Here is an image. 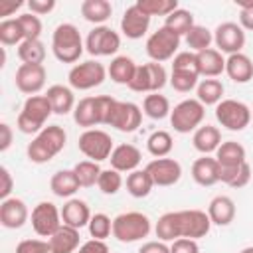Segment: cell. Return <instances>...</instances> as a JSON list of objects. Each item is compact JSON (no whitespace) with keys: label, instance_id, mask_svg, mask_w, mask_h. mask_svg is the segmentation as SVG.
<instances>
[{"label":"cell","instance_id":"cell-1","mask_svg":"<svg viewBox=\"0 0 253 253\" xmlns=\"http://www.w3.org/2000/svg\"><path fill=\"white\" fill-rule=\"evenodd\" d=\"M65 142H67V134H65L63 126L47 125L32 138V142L26 148V154H28L30 162L43 164V162H49L53 156H57L65 148Z\"/></svg>","mask_w":253,"mask_h":253},{"label":"cell","instance_id":"cell-2","mask_svg":"<svg viewBox=\"0 0 253 253\" xmlns=\"http://www.w3.org/2000/svg\"><path fill=\"white\" fill-rule=\"evenodd\" d=\"M83 40L73 24H59L51 34V51L61 63H75L83 53Z\"/></svg>","mask_w":253,"mask_h":253},{"label":"cell","instance_id":"cell-3","mask_svg":"<svg viewBox=\"0 0 253 253\" xmlns=\"http://www.w3.org/2000/svg\"><path fill=\"white\" fill-rule=\"evenodd\" d=\"M51 113L53 109L45 95H32L26 99L16 119V126L24 134H38L42 128H45V121L49 119Z\"/></svg>","mask_w":253,"mask_h":253},{"label":"cell","instance_id":"cell-4","mask_svg":"<svg viewBox=\"0 0 253 253\" xmlns=\"http://www.w3.org/2000/svg\"><path fill=\"white\" fill-rule=\"evenodd\" d=\"M152 229V221L142 211H125L113 219V237L121 243H134L146 237Z\"/></svg>","mask_w":253,"mask_h":253},{"label":"cell","instance_id":"cell-5","mask_svg":"<svg viewBox=\"0 0 253 253\" xmlns=\"http://www.w3.org/2000/svg\"><path fill=\"white\" fill-rule=\"evenodd\" d=\"M206 117V107L198 99H184L170 111V125L176 132L186 134L202 126Z\"/></svg>","mask_w":253,"mask_h":253},{"label":"cell","instance_id":"cell-6","mask_svg":"<svg viewBox=\"0 0 253 253\" xmlns=\"http://www.w3.org/2000/svg\"><path fill=\"white\" fill-rule=\"evenodd\" d=\"M215 119L227 130H243L251 123V109L237 99H221L215 105Z\"/></svg>","mask_w":253,"mask_h":253},{"label":"cell","instance_id":"cell-7","mask_svg":"<svg viewBox=\"0 0 253 253\" xmlns=\"http://www.w3.org/2000/svg\"><path fill=\"white\" fill-rule=\"evenodd\" d=\"M178 47H180V36L174 34L172 30H168L166 26H160L146 40V53L156 63L174 59Z\"/></svg>","mask_w":253,"mask_h":253},{"label":"cell","instance_id":"cell-8","mask_svg":"<svg viewBox=\"0 0 253 253\" xmlns=\"http://www.w3.org/2000/svg\"><path fill=\"white\" fill-rule=\"evenodd\" d=\"M168 83V73L164 69L162 63L156 61H148L136 67V73L128 85V89L136 91V93H158L164 85Z\"/></svg>","mask_w":253,"mask_h":253},{"label":"cell","instance_id":"cell-9","mask_svg":"<svg viewBox=\"0 0 253 253\" xmlns=\"http://www.w3.org/2000/svg\"><path fill=\"white\" fill-rule=\"evenodd\" d=\"M79 150L93 162H101V160H109L111 152L115 150L113 146V138L109 132L101 130V128H87L79 134L77 140Z\"/></svg>","mask_w":253,"mask_h":253},{"label":"cell","instance_id":"cell-10","mask_svg":"<svg viewBox=\"0 0 253 253\" xmlns=\"http://www.w3.org/2000/svg\"><path fill=\"white\" fill-rule=\"evenodd\" d=\"M105 77H107L105 65L95 59L77 63L67 73V81H69L71 89H77V91H89L93 87H99L105 81Z\"/></svg>","mask_w":253,"mask_h":253},{"label":"cell","instance_id":"cell-11","mask_svg":"<svg viewBox=\"0 0 253 253\" xmlns=\"http://www.w3.org/2000/svg\"><path fill=\"white\" fill-rule=\"evenodd\" d=\"M121 47V36L109 26H95L85 38V49L95 57L117 53Z\"/></svg>","mask_w":253,"mask_h":253},{"label":"cell","instance_id":"cell-12","mask_svg":"<svg viewBox=\"0 0 253 253\" xmlns=\"http://www.w3.org/2000/svg\"><path fill=\"white\" fill-rule=\"evenodd\" d=\"M176 221H178L180 237H188L196 241L200 237H206L211 227V219L208 211H202V210H180L176 211Z\"/></svg>","mask_w":253,"mask_h":253},{"label":"cell","instance_id":"cell-13","mask_svg":"<svg viewBox=\"0 0 253 253\" xmlns=\"http://www.w3.org/2000/svg\"><path fill=\"white\" fill-rule=\"evenodd\" d=\"M63 225L61 221V210L55 208L51 202H40L32 210V227L40 237H51L59 227Z\"/></svg>","mask_w":253,"mask_h":253},{"label":"cell","instance_id":"cell-14","mask_svg":"<svg viewBox=\"0 0 253 253\" xmlns=\"http://www.w3.org/2000/svg\"><path fill=\"white\" fill-rule=\"evenodd\" d=\"M213 43L221 53H241L245 45V30L235 22H223L213 30Z\"/></svg>","mask_w":253,"mask_h":253},{"label":"cell","instance_id":"cell-15","mask_svg":"<svg viewBox=\"0 0 253 253\" xmlns=\"http://www.w3.org/2000/svg\"><path fill=\"white\" fill-rule=\"evenodd\" d=\"M45 77H47V71L43 65L22 63L16 69V87L24 95L32 97V95H38L45 87Z\"/></svg>","mask_w":253,"mask_h":253},{"label":"cell","instance_id":"cell-16","mask_svg":"<svg viewBox=\"0 0 253 253\" xmlns=\"http://www.w3.org/2000/svg\"><path fill=\"white\" fill-rule=\"evenodd\" d=\"M144 170L150 174L154 186H162V188L174 186L182 178V166L174 158H154L146 164Z\"/></svg>","mask_w":253,"mask_h":253},{"label":"cell","instance_id":"cell-17","mask_svg":"<svg viewBox=\"0 0 253 253\" xmlns=\"http://www.w3.org/2000/svg\"><path fill=\"white\" fill-rule=\"evenodd\" d=\"M142 123V111L136 103L130 101H117L109 126L121 132H134Z\"/></svg>","mask_w":253,"mask_h":253},{"label":"cell","instance_id":"cell-18","mask_svg":"<svg viewBox=\"0 0 253 253\" xmlns=\"http://www.w3.org/2000/svg\"><path fill=\"white\" fill-rule=\"evenodd\" d=\"M30 217L28 206L20 198H6L0 204V223L6 229H20Z\"/></svg>","mask_w":253,"mask_h":253},{"label":"cell","instance_id":"cell-19","mask_svg":"<svg viewBox=\"0 0 253 253\" xmlns=\"http://www.w3.org/2000/svg\"><path fill=\"white\" fill-rule=\"evenodd\" d=\"M148 26H150V16L144 14V12L136 6V2L125 10L123 20H121V32H123L128 40H138V38H142V36L148 32Z\"/></svg>","mask_w":253,"mask_h":253},{"label":"cell","instance_id":"cell-20","mask_svg":"<svg viewBox=\"0 0 253 253\" xmlns=\"http://www.w3.org/2000/svg\"><path fill=\"white\" fill-rule=\"evenodd\" d=\"M109 160H111V168L113 170H117V172H128L130 174V172L138 170V164L142 160V154H140V150L134 144L125 142V144L115 146V150L111 152Z\"/></svg>","mask_w":253,"mask_h":253},{"label":"cell","instance_id":"cell-21","mask_svg":"<svg viewBox=\"0 0 253 253\" xmlns=\"http://www.w3.org/2000/svg\"><path fill=\"white\" fill-rule=\"evenodd\" d=\"M61 221H63V225H69L75 229L89 225L91 210H89L87 202H83L79 198H69L61 208Z\"/></svg>","mask_w":253,"mask_h":253},{"label":"cell","instance_id":"cell-22","mask_svg":"<svg viewBox=\"0 0 253 253\" xmlns=\"http://www.w3.org/2000/svg\"><path fill=\"white\" fill-rule=\"evenodd\" d=\"M208 215L213 225L225 227L235 219V202L229 196H215L208 206Z\"/></svg>","mask_w":253,"mask_h":253},{"label":"cell","instance_id":"cell-23","mask_svg":"<svg viewBox=\"0 0 253 253\" xmlns=\"http://www.w3.org/2000/svg\"><path fill=\"white\" fill-rule=\"evenodd\" d=\"M192 142H194V148L198 152H202L204 156L215 152L221 144V132L217 126L213 125H202L200 128L194 130V136H192Z\"/></svg>","mask_w":253,"mask_h":253},{"label":"cell","instance_id":"cell-24","mask_svg":"<svg viewBox=\"0 0 253 253\" xmlns=\"http://www.w3.org/2000/svg\"><path fill=\"white\" fill-rule=\"evenodd\" d=\"M192 178L200 186H213L219 182V164L215 156H202L192 164Z\"/></svg>","mask_w":253,"mask_h":253},{"label":"cell","instance_id":"cell-25","mask_svg":"<svg viewBox=\"0 0 253 253\" xmlns=\"http://www.w3.org/2000/svg\"><path fill=\"white\" fill-rule=\"evenodd\" d=\"M225 73L235 83H249L253 79V61L245 53H233L225 59Z\"/></svg>","mask_w":253,"mask_h":253},{"label":"cell","instance_id":"cell-26","mask_svg":"<svg viewBox=\"0 0 253 253\" xmlns=\"http://www.w3.org/2000/svg\"><path fill=\"white\" fill-rule=\"evenodd\" d=\"M196 55H198V71H200V75H204L208 79H213V77H217V75H221L225 71V57L215 47L204 49V51H200Z\"/></svg>","mask_w":253,"mask_h":253},{"label":"cell","instance_id":"cell-27","mask_svg":"<svg viewBox=\"0 0 253 253\" xmlns=\"http://www.w3.org/2000/svg\"><path fill=\"white\" fill-rule=\"evenodd\" d=\"M49 249L51 253H75L79 249V229L61 225L49 239Z\"/></svg>","mask_w":253,"mask_h":253},{"label":"cell","instance_id":"cell-28","mask_svg":"<svg viewBox=\"0 0 253 253\" xmlns=\"http://www.w3.org/2000/svg\"><path fill=\"white\" fill-rule=\"evenodd\" d=\"M45 97L47 101L51 103V109L55 115H67V113H73L75 109V95L69 87L65 85H51L47 87L45 91Z\"/></svg>","mask_w":253,"mask_h":253},{"label":"cell","instance_id":"cell-29","mask_svg":"<svg viewBox=\"0 0 253 253\" xmlns=\"http://www.w3.org/2000/svg\"><path fill=\"white\" fill-rule=\"evenodd\" d=\"M247 158V152L243 148V144L235 142V140H225L219 144V148L215 150V160L219 164V168H235Z\"/></svg>","mask_w":253,"mask_h":253},{"label":"cell","instance_id":"cell-30","mask_svg":"<svg viewBox=\"0 0 253 253\" xmlns=\"http://www.w3.org/2000/svg\"><path fill=\"white\" fill-rule=\"evenodd\" d=\"M136 67L138 65L134 63L132 57H128V55H117V57H113V61H111V65L107 69V75L115 83H119V85H130V81H132V77L136 73Z\"/></svg>","mask_w":253,"mask_h":253},{"label":"cell","instance_id":"cell-31","mask_svg":"<svg viewBox=\"0 0 253 253\" xmlns=\"http://www.w3.org/2000/svg\"><path fill=\"white\" fill-rule=\"evenodd\" d=\"M49 188L57 198H71L81 186H79V180L73 170H59L51 176Z\"/></svg>","mask_w":253,"mask_h":253},{"label":"cell","instance_id":"cell-32","mask_svg":"<svg viewBox=\"0 0 253 253\" xmlns=\"http://www.w3.org/2000/svg\"><path fill=\"white\" fill-rule=\"evenodd\" d=\"M73 121L79 126H85V130L99 125V113H97V101H95V97H83V99H79V103L73 109Z\"/></svg>","mask_w":253,"mask_h":253},{"label":"cell","instance_id":"cell-33","mask_svg":"<svg viewBox=\"0 0 253 253\" xmlns=\"http://www.w3.org/2000/svg\"><path fill=\"white\" fill-rule=\"evenodd\" d=\"M113 14V6L107 0H83L81 2V16L95 24V26H103V22H107Z\"/></svg>","mask_w":253,"mask_h":253},{"label":"cell","instance_id":"cell-34","mask_svg":"<svg viewBox=\"0 0 253 253\" xmlns=\"http://www.w3.org/2000/svg\"><path fill=\"white\" fill-rule=\"evenodd\" d=\"M223 83L219 79H204L196 87V99L206 107V105H217L223 97Z\"/></svg>","mask_w":253,"mask_h":253},{"label":"cell","instance_id":"cell-35","mask_svg":"<svg viewBox=\"0 0 253 253\" xmlns=\"http://www.w3.org/2000/svg\"><path fill=\"white\" fill-rule=\"evenodd\" d=\"M154 188V182L146 170H134L126 176V192L132 198H146Z\"/></svg>","mask_w":253,"mask_h":253},{"label":"cell","instance_id":"cell-36","mask_svg":"<svg viewBox=\"0 0 253 253\" xmlns=\"http://www.w3.org/2000/svg\"><path fill=\"white\" fill-rule=\"evenodd\" d=\"M18 57L22 63H32V65H43L45 59V45L42 40H24L18 45Z\"/></svg>","mask_w":253,"mask_h":253},{"label":"cell","instance_id":"cell-37","mask_svg":"<svg viewBox=\"0 0 253 253\" xmlns=\"http://www.w3.org/2000/svg\"><path fill=\"white\" fill-rule=\"evenodd\" d=\"M170 111H172V109H170L168 97H164V95H160V93H150V95H146L144 101H142V113H144L146 117L154 119V121H160V119L168 117Z\"/></svg>","mask_w":253,"mask_h":253},{"label":"cell","instance_id":"cell-38","mask_svg":"<svg viewBox=\"0 0 253 253\" xmlns=\"http://www.w3.org/2000/svg\"><path fill=\"white\" fill-rule=\"evenodd\" d=\"M251 180V166L247 162L235 168H219V182L227 184L229 188H243Z\"/></svg>","mask_w":253,"mask_h":253},{"label":"cell","instance_id":"cell-39","mask_svg":"<svg viewBox=\"0 0 253 253\" xmlns=\"http://www.w3.org/2000/svg\"><path fill=\"white\" fill-rule=\"evenodd\" d=\"M164 26L182 38V36H186V34H188L196 24H194V16H192V12H190V10L178 8V10H174L172 14H168V16H166Z\"/></svg>","mask_w":253,"mask_h":253},{"label":"cell","instance_id":"cell-40","mask_svg":"<svg viewBox=\"0 0 253 253\" xmlns=\"http://www.w3.org/2000/svg\"><path fill=\"white\" fill-rule=\"evenodd\" d=\"M172 146H174L172 134L166 130H154L146 140V148L154 158H166L172 152Z\"/></svg>","mask_w":253,"mask_h":253},{"label":"cell","instance_id":"cell-41","mask_svg":"<svg viewBox=\"0 0 253 253\" xmlns=\"http://www.w3.org/2000/svg\"><path fill=\"white\" fill-rule=\"evenodd\" d=\"M184 38H186V43H188L190 51H194V53H200L204 49H210V45L213 42V34L206 26H200V24H196Z\"/></svg>","mask_w":253,"mask_h":253},{"label":"cell","instance_id":"cell-42","mask_svg":"<svg viewBox=\"0 0 253 253\" xmlns=\"http://www.w3.org/2000/svg\"><path fill=\"white\" fill-rule=\"evenodd\" d=\"M154 231H156V237L160 241H176L180 239V233H178V221H176V211H166L158 217L156 225H154Z\"/></svg>","mask_w":253,"mask_h":253},{"label":"cell","instance_id":"cell-43","mask_svg":"<svg viewBox=\"0 0 253 253\" xmlns=\"http://www.w3.org/2000/svg\"><path fill=\"white\" fill-rule=\"evenodd\" d=\"M73 172H75L81 188H91L97 184V180L101 176V166H99V162H93V160H81L75 164Z\"/></svg>","mask_w":253,"mask_h":253},{"label":"cell","instance_id":"cell-44","mask_svg":"<svg viewBox=\"0 0 253 253\" xmlns=\"http://www.w3.org/2000/svg\"><path fill=\"white\" fill-rule=\"evenodd\" d=\"M24 42V32L18 18H4L0 22V43L2 45H20Z\"/></svg>","mask_w":253,"mask_h":253},{"label":"cell","instance_id":"cell-45","mask_svg":"<svg viewBox=\"0 0 253 253\" xmlns=\"http://www.w3.org/2000/svg\"><path fill=\"white\" fill-rule=\"evenodd\" d=\"M136 6L150 18L152 16H168L180 8L176 0H138Z\"/></svg>","mask_w":253,"mask_h":253},{"label":"cell","instance_id":"cell-46","mask_svg":"<svg viewBox=\"0 0 253 253\" xmlns=\"http://www.w3.org/2000/svg\"><path fill=\"white\" fill-rule=\"evenodd\" d=\"M87 227H89V235L93 239L105 241L113 233V219L107 213H95V215H91V221Z\"/></svg>","mask_w":253,"mask_h":253},{"label":"cell","instance_id":"cell-47","mask_svg":"<svg viewBox=\"0 0 253 253\" xmlns=\"http://www.w3.org/2000/svg\"><path fill=\"white\" fill-rule=\"evenodd\" d=\"M97 186H99V190H101L103 194L113 196V194H117V192L123 188V176H121V172H117V170H113V168L101 170V176H99V180H97Z\"/></svg>","mask_w":253,"mask_h":253},{"label":"cell","instance_id":"cell-48","mask_svg":"<svg viewBox=\"0 0 253 253\" xmlns=\"http://www.w3.org/2000/svg\"><path fill=\"white\" fill-rule=\"evenodd\" d=\"M18 22H20V28H22V32H24V40H40L42 30H43L40 16H36V14H32V12L20 14V16H18Z\"/></svg>","mask_w":253,"mask_h":253},{"label":"cell","instance_id":"cell-49","mask_svg":"<svg viewBox=\"0 0 253 253\" xmlns=\"http://www.w3.org/2000/svg\"><path fill=\"white\" fill-rule=\"evenodd\" d=\"M198 77H200V75H196V73L172 71L170 77H168V81H170V85H172L176 91H180V93H190L194 87H198Z\"/></svg>","mask_w":253,"mask_h":253},{"label":"cell","instance_id":"cell-50","mask_svg":"<svg viewBox=\"0 0 253 253\" xmlns=\"http://www.w3.org/2000/svg\"><path fill=\"white\" fill-rule=\"evenodd\" d=\"M172 71H186V73L200 75V71H198V55L194 51L176 53V57L172 59Z\"/></svg>","mask_w":253,"mask_h":253},{"label":"cell","instance_id":"cell-51","mask_svg":"<svg viewBox=\"0 0 253 253\" xmlns=\"http://www.w3.org/2000/svg\"><path fill=\"white\" fill-rule=\"evenodd\" d=\"M95 101H97L99 125H109L111 117H113V111H115V105H117V99H113L109 95H97Z\"/></svg>","mask_w":253,"mask_h":253},{"label":"cell","instance_id":"cell-52","mask_svg":"<svg viewBox=\"0 0 253 253\" xmlns=\"http://www.w3.org/2000/svg\"><path fill=\"white\" fill-rule=\"evenodd\" d=\"M16 253H51V249L43 239H24L16 245Z\"/></svg>","mask_w":253,"mask_h":253},{"label":"cell","instance_id":"cell-53","mask_svg":"<svg viewBox=\"0 0 253 253\" xmlns=\"http://www.w3.org/2000/svg\"><path fill=\"white\" fill-rule=\"evenodd\" d=\"M170 253H200V247H198V241L196 239L180 237V239L172 241Z\"/></svg>","mask_w":253,"mask_h":253},{"label":"cell","instance_id":"cell-54","mask_svg":"<svg viewBox=\"0 0 253 253\" xmlns=\"http://www.w3.org/2000/svg\"><path fill=\"white\" fill-rule=\"evenodd\" d=\"M239 26L253 32V0L239 2Z\"/></svg>","mask_w":253,"mask_h":253},{"label":"cell","instance_id":"cell-55","mask_svg":"<svg viewBox=\"0 0 253 253\" xmlns=\"http://www.w3.org/2000/svg\"><path fill=\"white\" fill-rule=\"evenodd\" d=\"M30 12L36 14V16H43V14H49L53 8H55V0H28L26 2Z\"/></svg>","mask_w":253,"mask_h":253},{"label":"cell","instance_id":"cell-56","mask_svg":"<svg viewBox=\"0 0 253 253\" xmlns=\"http://www.w3.org/2000/svg\"><path fill=\"white\" fill-rule=\"evenodd\" d=\"M0 180H2V184H0V198L6 200V198H10V192L14 190V178H12V174H10V170L6 166L0 168Z\"/></svg>","mask_w":253,"mask_h":253},{"label":"cell","instance_id":"cell-57","mask_svg":"<svg viewBox=\"0 0 253 253\" xmlns=\"http://www.w3.org/2000/svg\"><path fill=\"white\" fill-rule=\"evenodd\" d=\"M75 253H109V245L101 239H89L83 245H79Z\"/></svg>","mask_w":253,"mask_h":253},{"label":"cell","instance_id":"cell-58","mask_svg":"<svg viewBox=\"0 0 253 253\" xmlns=\"http://www.w3.org/2000/svg\"><path fill=\"white\" fill-rule=\"evenodd\" d=\"M12 138H14V132H12V126L8 123H2L0 125V152H6L12 144Z\"/></svg>","mask_w":253,"mask_h":253},{"label":"cell","instance_id":"cell-59","mask_svg":"<svg viewBox=\"0 0 253 253\" xmlns=\"http://www.w3.org/2000/svg\"><path fill=\"white\" fill-rule=\"evenodd\" d=\"M138 253H170V247L160 239L158 241H146V243H142Z\"/></svg>","mask_w":253,"mask_h":253},{"label":"cell","instance_id":"cell-60","mask_svg":"<svg viewBox=\"0 0 253 253\" xmlns=\"http://www.w3.org/2000/svg\"><path fill=\"white\" fill-rule=\"evenodd\" d=\"M24 2H0V16H10L18 8H22Z\"/></svg>","mask_w":253,"mask_h":253},{"label":"cell","instance_id":"cell-61","mask_svg":"<svg viewBox=\"0 0 253 253\" xmlns=\"http://www.w3.org/2000/svg\"><path fill=\"white\" fill-rule=\"evenodd\" d=\"M239 253H253V245H249V247H243Z\"/></svg>","mask_w":253,"mask_h":253},{"label":"cell","instance_id":"cell-62","mask_svg":"<svg viewBox=\"0 0 253 253\" xmlns=\"http://www.w3.org/2000/svg\"><path fill=\"white\" fill-rule=\"evenodd\" d=\"M251 121H253V109H251Z\"/></svg>","mask_w":253,"mask_h":253}]
</instances>
